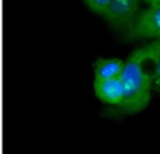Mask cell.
I'll return each mask as SVG.
<instances>
[{"label":"cell","mask_w":160,"mask_h":154,"mask_svg":"<svg viewBox=\"0 0 160 154\" xmlns=\"http://www.w3.org/2000/svg\"><path fill=\"white\" fill-rule=\"evenodd\" d=\"M119 79L124 85V101L118 107L119 111L127 113L143 112L150 104L153 85L142 65L132 53L125 62Z\"/></svg>","instance_id":"cell-1"},{"label":"cell","mask_w":160,"mask_h":154,"mask_svg":"<svg viewBox=\"0 0 160 154\" xmlns=\"http://www.w3.org/2000/svg\"><path fill=\"white\" fill-rule=\"evenodd\" d=\"M141 14V0H111L102 20L117 31L125 32Z\"/></svg>","instance_id":"cell-2"},{"label":"cell","mask_w":160,"mask_h":154,"mask_svg":"<svg viewBox=\"0 0 160 154\" xmlns=\"http://www.w3.org/2000/svg\"><path fill=\"white\" fill-rule=\"evenodd\" d=\"M124 35L128 39L160 41V6H149L146 10H142Z\"/></svg>","instance_id":"cell-3"},{"label":"cell","mask_w":160,"mask_h":154,"mask_svg":"<svg viewBox=\"0 0 160 154\" xmlns=\"http://www.w3.org/2000/svg\"><path fill=\"white\" fill-rule=\"evenodd\" d=\"M132 55L142 65L145 73L149 76L153 90L160 93V41H153L136 49Z\"/></svg>","instance_id":"cell-4"},{"label":"cell","mask_w":160,"mask_h":154,"mask_svg":"<svg viewBox=\"0 0 160 154\" xmlns=\"http://www.w3.org/2000/svg\"><path fill=\"white\" fill-rule=\"evenodd\" d=\"M94 95L107 105L119 107L124 101V85L119 77L107 80H94L93 81Z\"/></svg>","instance_id":"cell-5"},{"label":"cell","mask_w":160,"mask_h":154,"mask_svg":"<svg viewBox=\"0 0 160 154\" xmlns=\"http://www.w3.org/2000/svg\"><path fill=\"white\" fill-rule=\"evenodd\" d=\"M125 62L118 58H98L93 63L94 80H107L119 77L124 70Z\"/></svg>","instance_id":"cell-6"},{"label":"cell","mask_w":160,"mask_h":154,"mask_svg":"<svg viewBox=\"0 0 160 154\" xmlns=\"http://www.w3.org/2000/svg\"><path fill=\"white\" fill-rule=\"evenodd\" d=\"M86 4V7L96 16H100L102 18V16L105 14L108 6H110L111 0H83Z\"/></svg>","instance_id":"cell-7"},{"label":"cell","mask_w":160,"mask_h":154,"mask_svg":"<svg viewBox=\"0 0 160 154\" xmlns=\"http://www.w3.org/2000/svg\"><path fill=\"white\" fill-rule=\"evenodd\" d=\"M146 3H149L150 6H160V0H148Z\"/></svg>","instance_id":"cell-8"},{"label":"cell","mask_w":160,"mask_h":154,"mask_svg":"<svg viewBox=\"0 0 160 154\" xmlns=\"http://www.w3.org/2000/svg\"><path fill=\"white\" fill-rule=\"evenodd\" d=\"M145 2H148V0H145Z\"/></svg>","instance_id":"cell-9"}]
</instances>
